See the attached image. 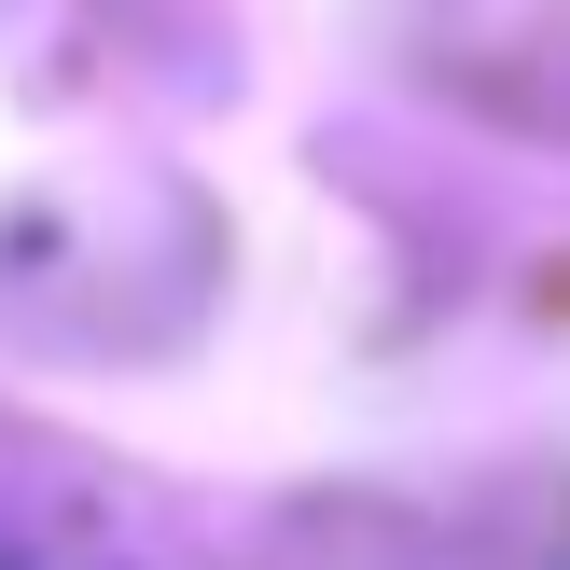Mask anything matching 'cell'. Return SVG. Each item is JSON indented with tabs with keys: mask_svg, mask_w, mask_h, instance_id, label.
I'll return each mask as SVG.
<instances>
[{
	"mask_svg": "<svg viewBox=\"0 0 570 570\" xmlns=\"http://www.w3.org/2000/svg\"><path fill=\"white\" fill-rule=\"evenodd\" d=\"M70 570H83V557H70Z\"/></svg>",
	"mask_w": 570,
	"mask_h": 570,
	"instance_id": "obj_1",
	"label": "cell"
}]
</instances>
